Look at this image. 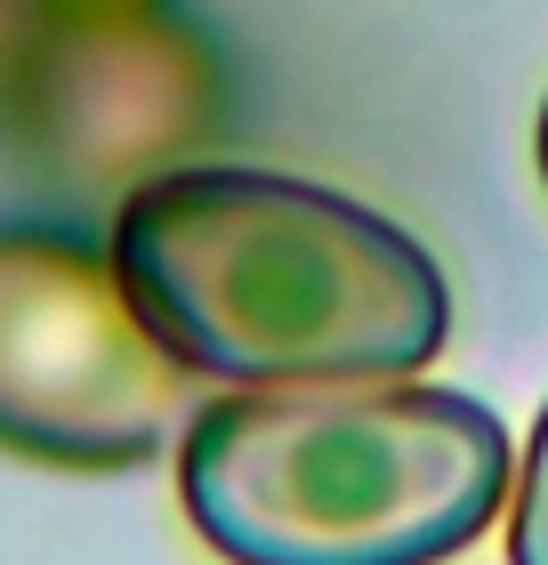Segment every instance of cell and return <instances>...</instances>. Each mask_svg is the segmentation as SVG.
<instances>
[{
    "label": "cell",
    "mask_w": 548,
    "mask_h": 565,
    "mask_svg": "<svg viewBox=\"0 0 548 565\" xmlns=\"http://www.w3.org/2000/svg\"><path fill=\"white\" fill-rule=\"evenodd\" d=\"M114 267L178 364L291 380H411L452 340L443 267L396 218L282 170H153L114 218Z\"/></svg>",
    "instance_id": "cell-1"
},
{
    "label": "cell",
    "mask_w": 548,
    "mask_h": 565,
    "mask_svg": "<svg viewBox=\"0 0 548 565\" xmlns=\"http://www.w3.org/2000/svg\"><path fill=\"white\" fill-rule=\"evenodd\" d=\"M508 565H548V413L516 469V509H508Z\"/></svg>",
    "instance_id": "cell-4"
},
{
    "label": "cell",
    "mask_w": 548,
    "mask_h": 565,
    "mask_svg": "<svg viewBox=\"0 0 548 565\" xmlns=\"http://www.w3.org/2000/svg\"><path fill=\"white\" fill-rule=\"evenodd\" d=\"M540 178H548V106H540Z\"/></svg>",
    "instance_id": "cell-5"
},
{
    "label": "cell",
    "mask_w": 548,
    "mask_h": 565,
    "mask_svg": "<svg viewBox=\"0 0 548 565\" xmlns=\"http://www.w3.org/2000/svg\"><path fill=\"white\" fill-rule=\"evenodd\" d=\"M508 428L460 388L291 380L194 404L178 501L226 565H443L508 509Z\"/></svg>",
    "instance_id": "cell-2"
},
{
    "label": "cell",
    "mask_w": 548,
    "mask_h": 565,
    "mask_svg": "<svg viewBox=\"0 0 548 565\" xmlns=\"http://www.w3.org/2000/svg\"><path fill=\"white\" fill-rule=\"evenodd\" d=\"M194 420V364L138 316L82 226L0 218V452L49 469H146Z\"/></svg>",
    "instance_id": "cell-3"
}]
</instances>
